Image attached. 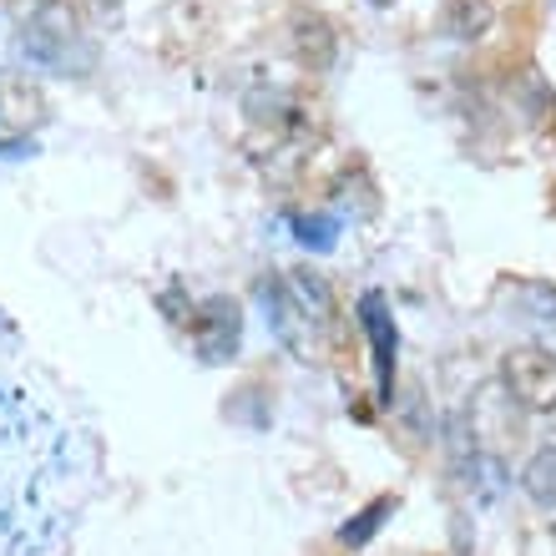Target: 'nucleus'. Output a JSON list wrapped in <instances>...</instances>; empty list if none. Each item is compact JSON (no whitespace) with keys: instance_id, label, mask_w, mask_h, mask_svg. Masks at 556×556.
Returning <instances> with one entry per match:
<instances>
[{"instance_id":"obj_1","label":"nucleus","mask_w":556,"mask_h":556,"mask_svg":"<svg viewBox=\"0 0 556 556\" xmlns=\"http://www.w3.org/2000/svg\"><path fill=\"white\" fill-rule=\"evenodd\" d=\"M97 496V451L51 405L0 384V556H66Z\"/></svg>"},{"instance_id":"obj_2","label":"nucleus","mask_w":556,"mask_h":556,"mask_svg":"<svg viewBox=\"0 0 556 556\" xmlns=\"http://www.w3.org/2000/svg\"><path fill=\"white\" fill-rule=\"evenodd\" d=\"M501 384L521 410H556V354L542 344H516L501 354Z\"/></svg>"},{"instance_id":"obj_3","label":"nucleus","mask_w":556,"mask_h":556,"mask_svg":"<svg viewBox=\"0 0 556 556\" xmlns=\"http://www.w3.org/2000/svg\"><path fill=\"white\" fill-rule=\"evenodd\" d=\"M258 299H264V308H268V329H274L278 344H283L299 365H314V354H319V329H314V319L299 308L289 278H264V283H258Z\"/></svg>"},{"instance_id":"obj_4","label":"nucleus","mask_w":556,"mask_h":556,"mask_svg":"<svg viewBox=\"0 0 556 556\" xmlns=\"http://www.w3.org/2000/svg\"><path fill=\"white\" fill-rule=\"evenodd\" d=\"M238 339H243V314H238L233 299H203L198 314H192V344L203 354V365H228L238 354Z\"/></svg>"},{"instance_id":"obj_5","label":"nucleus","mask_w":556,"mask_h":556,"mask_svg":"<svg viewBox=\"0 0 556 556\" xmlns=\"http://www.w3.org/2000/svg\"><path fill=\"white\" fill-rule=\"evenodd\" d=\"M359 324L369 334V350H375V380H380V400L395 405V350H400V334H395V319L384 308V293H365L359 299Z\"/></svg>"},{"instance_id":"obj_6","label":"nucleus","mask_w":556,"mask_h":556,"mask_svg":"<svg viewBox=\"0 0 556 556\" xmlns=\"http://www.w3.org/2000/svg\"><path fill=\"white\" fill-rule=\"evenodd\" d=\"M289 289H293V299H299V308L314 319V329H329V324H334V289H329V278L324 274H314V268H293Z\"/></svg>"},{"instance_id":"obj_7","label":"nucleus","mask_w":556,"mask_h":556,"mask_svg":"<svg viewBox=\"0 0 556 556\" xmlns=\"http://www.w3.org/2000/svg\"><path fill=\"white\" fill-rule=\"evenodd\" d=\"M521 491H527L531 506L556 511V445H542V451L521 466Z\"/></svg>"},{"instance_id":"obj_8","label":"nucleus","mask_w":556,"mask_h":556,"mask_svg":"<svg viewBox=\"0 0 556 556\" xmlns=\"http://www.w3.org/2000/svg\"><path fill=\"white\" fill-rule=\"evenodd\" d=\"M293 46H299V56L308 61V66H329V61H334V26H329V21H324V15H299V21H293Z\"/></svg>"},{"instance_id":"obj_9","label":"nucleus","mask_w":556,"mask_h":556,"mask_svg":"<svg viewBox=\"0 0 556 556\" xmlns=\"http://www.w3.org/2000/svg\"><path fill=\"white\" fill-rule=\"evenodd\" d=\"M485 30H491V0H451L455 41H481Z\"/></svg>"},{"instance_id":"obj_10","label":"nucleus","mask_w":556,"mask_h":556,"mask_svg":"<svg viewBox=\"0 0 556 556\" xmlns=\"http://www.w3.org/2000/svg\"><path fill=\"white\" fill-rule=\"evenodd\" d=\"M390 511H395V496H380V501H369L365 511H359V516H354V521H350V527L339 531V542H344V546H365L369 536L380 531V521H384V516H390Z\"/></svg>"},{"instance_id":"obj_11","label":"nucleus","mask_w":556,"mask_h":556,"mask_svg":"<svg viewBox=\"0 0 556 556\" xmlns=\"http://www.w3.org/2000/svg\"><path fill=\"white\" fill-rule=\"evenodd\" d=\"M293 233H299V243L304 249H334V233H339V223L334 218H293Z\"/></svg>"},{"instance_id":"obj_12","label":"nucleus","mask_w":556,"mask_h":556,"mask_svg":"<svg viewBox=\"0 0 556 556\" xmlns=\"http://www.w3.org/2000/svg\"><path fill=\"white\" fill-rule=\"evenodd\" d=\"M521 299L531 304V319H556V283L531 278V283H521Z\"/></svg>"},{"instance_id":"obj_13","label":"nucleus","mask_w":556,"mask_h":556,"mask_svg":"<svg viewBox=\"0 0 556 556\" xmlns=\"http://www.w3.org/2000/svg\"><path fill=\"white\" fill-rule=\"evenodd\" d=\"M369 5H395V0H369Z\"/></svg>"},{"instance_id":"obj_14","label":"nucleus","mask_w":556,"mask_h":556,"mask_svg":"<svg viewBox=\"0 0 556 556\" xmlns=\"http://www.w3.org/2000/svg\"><path fill=\"white\" fill-rule=\"evenodd\" d=\"M552 542H556V531H552Z\"/></svg>"}]
</instances>
